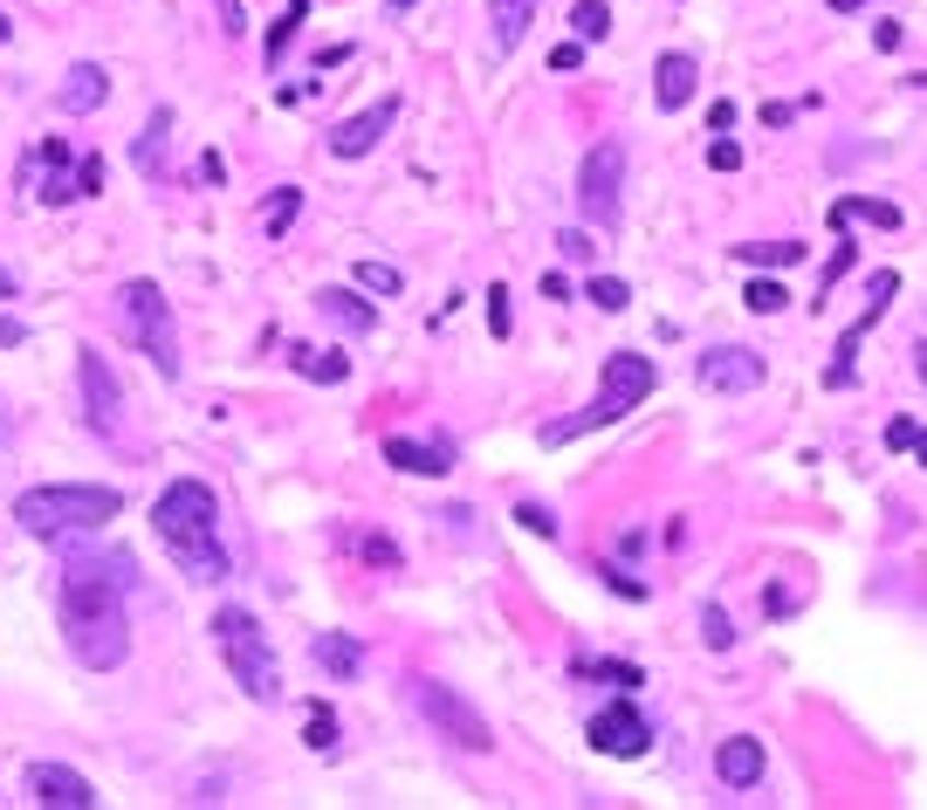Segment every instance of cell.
Returning a JSON list of instances; mask_svg holds the SVG:
<instances>
[{"mask_svg":"<svg viewBox=\"0 0 927 810\" xmlns=\"http://www.w3.org/2000/svg\"><path fill=\"white\" fill-rule=\"evenodd\" d=\"M124 591H131V557H117V550H76V557H62L56 612H62V639L76 652V666H90V673L124 666V652H131Z\"/></svg>","mask_w":927,"mask_h":810,"instance_id":"obj_1","label":"cell"},{"mask_svg":"<svg viewBox=\"0 0 927 810\" xmlns=\"http://www.w3.org/2000/svg\"><path fill=\"white\" fill-rule=\"evenodd\" d=\"M151 529H159L165 543V557L186 570L193 584H220L227 578V550H220V502H214V488L193 481V475H179L165 481V494L151 502Z\"/></svg>","mask_w":927,"mask_h":810,"instance_id":"obj_2","label":"cell"},{"mask_svg":"<svg viewBox=\"0 0 927 810\" xmlns=\"http://www.w3.org/2000/svg\"><path fill=\"white\" fill-rule=\"evenodd\" d=\"M124 509L117 488H90V481H48V488H28L14 502V522L28 529L35 543H69V536H90L103 529Z\"/></svg>","mask_w":927,"mask_h":810,"instance_id":"obj_3","label":"cell"},{"mask_svg":"<svg viewBox=\"0 0 927 810\" xmlns=\"http://www.w3.org/2000/svg\"><path fill=\"white\" fill-rule=\"evenodd\" d=\"M653 385H660V364H653V357L611 351V357H605V378H598V399H591L584 412H571V420H550V426H543V447H571V440L598 433V426H618L639 399H653Z\"/></svg>","mask_w":927,"mask_h":810,"instance_id":"obj_4","label":"cell"},{"mask_svg":"<svg viewBox=\"0 0 927 810\" xmlns=\"http://www.w3.org/2000/svg\"><path fill=\"white\" fill-rule=\"evenodd\" d=\"M214 646H220V660H227V673L241 681L248 700H282V666H275L268 632H262V618H254V612L220 605V612H214Z\"/></svg>","mask_w":927,"mask_h":810,"instance_id":"obj_5","label":"cell"},{"mask_svg":"<svg viewBox=\"0 0 927 810\" xmlns=\"http://www.w3.org/2000/svg\"><path fill=\"white\" fill-rule=\"evenodd\" d=\"M117 336L159 364V378H179V323H172V303L159 296V282L138 275L117 289Z\"/></svg>","mask_w":927,"mask_h":810,"instance_id":"obj_6","label":"cell"},{"mask_svg":"<svg viewBox=\"0 0 927 810\" xmlns=\"http://www.w3.org/2000/svg\"><path fill=\"white\" fill-rule=\"evenodd\" d=\"M412 708H420V721H426L440 742H454L460 755H488V749H495V728H488V715H481L460 687H447V681H412Z\"/></svg>","mask_w":927,"mask_h":810,"instance_id":"obj_7","label":"cell"},{"mask_svg":"<svg viewBox=\"0 0 927 810\" xmlns=\"http://www.w3.org/2000/svg\"><path fill=\"white\" fill-rule=\"evenodd\" d=\"M618 186H626V145L598 138V145L584 151V166H577V206H584V220L618 227Z\"/></svg>","mask_w":927,"mask_h":810,"instance_id":"obj_8","label":"cell"},{"mask_svg":"<svg viewBox=\"0 0 927 810\" xmlns=\"http://www.w3.org/2000/svg\"><path fill=\"white\" fill-rule=\"evenodd\" d=\"M76 378H83V406H90V433L103 440H124V385L111 372V357H103L96 344L76 351Z\"/></svg>","mask_w":927,"mask_h":810,"instance_id":"obj_9","label":"cell"},{"mask_svg":"<svg viewBox=\"0 0 927 810\" xmlns=\"http://www.w3.org/2000/svg\"><path fill=\"white\" fill-rule=\"evenodd\" d=\"M584 735H591V749H598V755H618V763H632V755H646V749H653V721L639 715L632 700H611V708L591 715Z\"/></svg>","mask_w":927,"mask_h":810,"instance_id":"obj_10","label":"cell"},{"mask_svg":"<svg viewBox=\"0 0 927 810\" xmlns=\"http://www.w3.org/2000/svg\"><path fill=\"white\" fill-rule=\"evenodd\" d=\"M694 378H701V391H756L763 385V357L749 344H714V351H701Z\"/></svg>","mask_w":927,"mask_h":810,"instance_id":"obj_11","label":"cell"},{"mask_svg":"<svg viewBox=\"0 0 927 810\" xmlns=\"http://www.w3.org/2000/svg\"><path fill=\"white\" fill-rule=\"evenodd\" d=\"M28 790H35L42 810H96V803H103V797L90 790V776H76L69 763H35V769H28Z\"/></svg>","mask_w":927,"mask_h":810,"instance_id":"obj_12","label":"cell"},{"mask_svg":"<svg viewBox=\"0 0 927 810\" xmlns=\"http://www.w3.org/2000/svg\"><path fill=\"white\" fill-rule=\"evenodd\" d=\"M893 289H900V275H893V269H880V275H872V303H866V317H859L852 330L838 336V357H832V372H824V385H852V357H859V344H866V330L886 317Z\"/></svg>","mask_w":927,"mask_h":810,"instance_id":"obj_13","label":"cell"},{"mask_svg":"<svg viewBox=\"0 0 927 810\" xmlns=\"http://www.w3.org/2000/svg\"><path fill=\"white\" fill-rule=\"evenodd\" d=\"M392 117H399V96H378L371 111H357V117H344L337 130H330V151H337V159H365L385 130H392Z\"/></svg>","mask_w":927,"mask_h":810,"instance_id":"obj_14","label":"cell"},{"mask_svg":"<svg viewBox=\"0 0 927 810\" xmlns=\"http://www.w3.org/2000/svg\"><path fill=\"white\" fill-rule=\"evenodd\" d=\"M385 460H392L399 475H447V467H454V447H447V440H412V433H392V440H385Z\"/></svg>","mask_w":927,"mask_h":810,"instance_id":"obj_15","label":"cell"},{"mask_svg":"<svg viewBox=\"0 0 927 810\" xmlns=\"http://www.w3.org/2000/svg\"><path fill=\"white\" fill-rule=\"evenodd\" d=\"M714 776L729 783V790H756L763 783V742L756 735H729L714 749Z\"/></svg>","mask_w":927,"mask_h":810,"instance_id":"obj_16","label":"cell"},{"mask_svg":"<svg viewBox=\"0 0 927 810\" xmlns=\"http://www.w3.org/2000/svg\"><path fill=\"white\" fill-rule=\"evenodd\" d=\"M694 83H701V62L680 56V48H666L660 69H653V96H660V111H680V103H694Z\"/></svg>","mask_w":927,"mask_h":810,"instance_id":"obj_17","label":"cell"},{"mask_svg":"<svg viewBox=\"0 0 927 810\" xmlns=\"http://www.w3.org/2000/svg\"><path fill=\"white\" fill-rule=\"evenodd\" d=\"M103 96H111V69H103V62H76L62 76V90H56V103H62L69 117H90Z\"/></svg>","mask_w":927,"mask_h":810,"instance_id":"obj_18","label":"cell"},{"mask_svg":"<svg viewBox=\"0 0 927 810\" xmlns=\"http://www.w3.org/2000/svg\"><path fill=\"white\" fill-rule=\"evenodd\" d=\"M317 309H323V317L337 323L344 336H365V330H378V303H365L357 289H323V296H317Z\"/></svg>","mask_w":927,"mask_h":810,"instance_id":"obj_19","label":"cell"},{"mask_svg":"<svg viewBox=\"0 0 927 810\" xmlns=\"http://www.w3.org/2000/svg\"><path fill=\"white\" fill-rule=\"evenodd\" d=\"M536 8H543V0H488V28H495V56H508V48L536 28Z\"/></svg>","mask_w":927,"mask_h":810,"instance_id":"obj_20","label":"cell"},{"mask_svg":"<svg viewBox=\"0 0 927 810\" xmlns=\"http://www.w3.org/2000/svg\"><path fill=\"white\" fill-rule=\"evenodd\" d=\"M309 652H317V666L330 673V681H357V666H365V646H357L351 632H323Z\"/></svg>","mask_w":927,"mask_h":810,"instance_id":"obj_21","label":"cell"},{"mask_svg":"<svg viewBox=\"0 0 927 810\" xmlns=\"http://www.w3.org/2000/svg\"><path fill=\"white\" fill-rule=\"evenodd\" d=\"M165 138H172V111H151L145 130H138V145H131V166H138L145 179H159V166H165Z\"/></svg>","mask_w":927,"mask_h":810,"instance_id":"obj_22","label":"cell"},{"mask_svg":"<svg viewBox=\"0 0 927 810\" xmlns=\"http://www.w3.org/2000/svg\"><path fill=\"white\" fill-rule=\"evenodd\" d=\"M289 357H296V372H302V378H317V385H344V378H351V357H344V351H317V344H296Z\"/></svg>","mask_w":927,"mask_h":810,"instance_id":"obj_23","label":"cell"},{"mask_svg":"<svg viewBox=\"0 0 927 810\" xmlns=\"http://www.w3.org/2000/svg\"><path fill=\"white\" fill-rule=\"evenodd\" d=\"M852 220H872V227H900V206H893V199H832V227L845 233Z\"/></svg>","mask_w":927,"mask_h":810,"instance_id":"obj_24","label":"cell"},{"mask_svg":"<svg viewBox=\"0 0 927 810\" xmlns=\"http://www.w3.org/2000/svg\"><path fill=\"white\" fill-rule=\"evenodd\" d=\"M735 261H749V269H797L804 241H749V248H735Z\"/></svg>","mask_w":927,"mask_h":810,"instance_id":"obj_25","label":"cell"},{"mask_svg":"<svg viewBox=\"0 0 927 810\" xmlns=\"http://www.w3.org/2000/svg\"><path fill=\"white\" fill-rule=\"evenodd\" d=\"M571 673H577V681H618V687H646V673H639L632 660H591V652H584V660H571Z\"/></svg>","mask_w":927,"mask_h":810,"instance_id":"obj_26","label":"cell"},{"mask_svg":"<svg viewBox=\"0 0 927 810\" xmlns=\"http://www.w3.org/2000/svg\"><path fill=\"white\" fill-rule=\"evenodd\" d=\"M302 14H309V0H289V14H282L275 28H268V42H262V56H268V62L289 56V42H296V28H302Z\"/></svg>","mask_w":927,"mask_h":810,"instance_id":"obj_27","label":"cell"},{"mask_svg":"<svg viewBox=\"0 0 927 810\" xmlns=\"http://www.w3.org/2000/svg\"><path fill=\"white\" fill-rule=\"evenodd\" d=\"M571 28H577V42H605V35H611V8H605V0H577V8H571Z\"/></svg>","mask_w":927,"mask_h":810,"instance_id":"obj_28","label":"cell"},{"mask_svg":"<svg viewBox=\"0 0 927 810\" xmlns=\"http://www.w3.org/2000/svg\"><path fill=\"white\" fill-rule=\"evenodd\" d=\"M357 289H365V296H399L405 275L392 269V261H357Z\"/></svg>","mask_w":927,"mask_h":810,"instance_id":"obj_29","label":"cell"},{"mask_svg":"<svg viewBox=\"0 0 927 810\" xmlns=\"http://www.w3.org/2000/svg\"><path fill=\"white\" fill-rule=\"evenodd\" d=\"M296 206H302V186H275V199H268V214H262V227H268V241H282V233H289V220H296Z\"/></svg>","mask_w":927,"mask_h":810,"instance_id":"obj_30","label":"cell"},{"mask_svg":"<svg viewBox=\"0 0 927 810\" xmlns=\"http://www.w3.org/2000/svg\"><path fill=\"white\" fill-rule=\"evenodd\" d=\"M302 742L317 749V755H330V749H337V715H330L323 700H317V708H309V721H302Z\"/></svg>","mask_w":927,"mask_h":810,"instance_id":"obj_31","label":"cell"},{"mask_svg":"<svg viewBox=\"0 0 927 810\" xmlns=\"http://www.w3.org/2000/svg\"><path fill=\"white\" fill-rule=\"evenodd\" d=\"M584 296L598 303V309H611V317H618V309L632 303V289H626V282H618V275H591V289H584Z\"/></svg>","mask_w":927,"mask_h":810,"instance_id":"obj_32","label":"cell"},{"mask_svg":"<svg viewBox=\"0 0 927 810\" xmlns=\"http://www.w3.org/2000/svg\"><path fill=\"white\" fill-rule=\"evenodd\" d=\"M742 303H749V309H756V317H777V309H783L790 296H783V289H777V282H769V275H756V282H749V289H742Z\"/></svg>","mask_w":927,"mask_h":810,"instance_id":"obj_33","label":"cell"},{"mask_svg":"<svg viewBox=\"0 0 927 810\" xmlns=\"http://www.w3.org/2000/svg\"><path fill=\"white\" fill-rule=\"evenodd\" d=\"M701 639H708L714 652H729V646H735V625H729V612H721V605H708V612H701Z\"/></svg>","mask_w":927,"mask_h":810,"instance_id":"obj_34","label":"cell"},{"mask_svg":"<svg viewBox=\"0 0 927 810\" xmlns=\"http://www.w3.org/2000/svg\"><path fill=\"white\" fill-rule=\"evenodd\" d=\"M557 248H563V261H598V241H591L584 227H563V233H557Z\"/></svg>","mask_w":927,"mask_h":810,"instance_id":"obj_35","label":"cell"},{"mask_svg":"<svg viewBox=\"0 0 927 810\" xmlns=\"http://www.w3.org/2000/svg\"><path fill=\"white\" fill-rule=\"evenodd\" d=\"M515 522H523L529 536H543V543L557 536V515H550V509H536V502H523V509H515Z\"/></svg>","mask_w":927,"mask_h":810,"instance_id":"obj_36","label":"cell"},{"mask_svg":"<svg viewBox=\"0 0 927 810\" xmlns=\"http://www.w3.org/2000/svg\"><path fill=\"white\" fill-rule=\"evenodd\" d=\"M76 193H83V199L103 193V159H76Z\"/></svg>","mask_w":927,"mask_h":810,"instance_id":"obj_37","label":"cell"},{"mask_svg":"<svg viewBox=\"0 0 927 810\" xmlns=\"http://www.w3.org/2000/svg\"><path fill=\"white\" fill-rule=\"evenodd\" d=\"M708 166H714V172H735V166H742V145H735V138H714V145H708Z\"/></svg>","mask_w":927,"mask_h":810,"instance_id":"obj_38","label":"cell"},{"mask_svg":"<svg viewBox=\"0 0 927 810\" xmlns=\"http://www.w3.org/2000/svg\"><path fill=\"white\" fill-rule=\"evenodd\" d=\"M488 330H495V336H508V289H502V282L488 289Z\"/></svg>","mask_w":927,"mask_h":810,"instance_id":"obj_39","label":"cell"},{"mask_svg":"<svg viewBox=\"0 0 927 810\" xmlns=\"http://www.w3.org/2000/svg\"><path fill=\"white\" fill-rule=\"evenodd\" d=\"M914 440H920V426H914V420H893V426H886V447H893V454H907Z\"/></svg>","mask_w":927,"mask_h":810,"instance_id":"obj_40","label":"cell"},{"mask_svg":"<svg viewBox=\"0 0 927 810\" xmlns=\"http://www.w3.org/2000/svg\"><path fill=\"white\" fill-rule=\"evenodd\" d=\"M598 578H605L618 597H646V584H639V578H626V570H598Z\"/></svg>","mask_w":927,"mask_h":810,"instance_id":"obj_41","label":"cell"},{"mask_svg":"<svg viewBox=\"0 0 927 810\" xmlns=\"http://www.w3.org/2000/svg\"><path fill=\"white\" fill-rule=\"evenodd\" d=\"M900 42H907V28H900V21H880V28H872V48H886V56H893Z\"/></svg>","mask_w":927,"mask_h":810,"instance_id":"obj_42","label":"cell"},{"mask_svg":"<svg viewBox=\"0 0 927 810\" xmlns=\"http://www.w3.org/2000/svg\"><path fill=\"white\" fill-rule=\"evenodd\" d=\"M14 344H28V323H14V317H0V351H14Z\"/></svg>","mask_w":927,"mask_h":810,"instance_id":"obj_43","label":"cell"},{"mask_svg":"<svg viewBox=\"0 0 927 810\" xmlns=\"http://www.w3.org/2000/svg\"><path fill=\"white\" fill-rule=\"evenodd\" d=\"M577 62H584V42H563L557 56H550V69H577Z\"/></svg>","mask_w":927,"mask_h":810,"instance_id":"obj_44","label":"cell"},{"mask_svg":"<svg viewBox=\"0 0 927 810\" xmlns=\"http://www.w3.org/2000/svg\"><path fill=\"white\" fill-rule=\"evenodd\" d=\"M220 21H227V35H241V0H220Z\"/></svg>","mask_w":927,"mask_h":810,"instance_id":"obj_45","label":"cell"},{"mask_svg":"<svg viewBox=\"0 0 927 810\" xmlns=\"http://www.w3.org/2000/svg\"><path fill=\"white\" fill-rule=\"evenodd\" d=\"M914 372H920V385H927V336L914 344Z\"/></svg>","mask_w":927,"mask_h":810,"instance_id":"obj_46","label":"cell"},{"mask_svg":"<svg viewBox=\"0 0 927 810\" xmlns=\"http://www.w3.org/2000/svg\"><path fill=\"white\" fill-rule=\"evenodd\" d=\"M852 8H866V0H832V14H852Z\"/></svg>","mask_w":927,"mask_h":810,"instance_id":"obj_47","label":"cell"},{"mask_svg":"<svg viewBox=\"0 0 927 810\" xmlns=\"http://www.w3.org/2000/svg\"><path fill=\"white\" fill-rule=\"evenodd\" d=\"M8 296H14V275H8V269H0V303H8Z\"/></svg>","mask_w":927,"mask_h":810,"instance_id":"obj_48","label":"cell"},{"mask_svg":"<svg viewBox=\"0 0 927 810\" xmlns=\"http://www.w3.org/2000/svg\"><path fill=\"white\" fill-rule=\"evenodd\" d=\"M914 460H920V467H927V433H920V440H914Z\"/></svg>","mask_w":927,"mask_h":810,"instance_id":"obj_49","label":"cell"},{"mask_svg":"<svg viewBox=\"0 0 927 810\" xmlns=\"http://www.w3.org/2000/svg\"><path fill=\"white\" fill-rule=\"evenodd\" d=\"M405 8H412V0H392V14H405Z\"/></svg>","mask_w":927,"mask_h":810,"instance_id":"obj_50","label":"cell"},{"mask_svg":"<svg viewBox=\"0 0 927 810\" xmlns=\"http://www.w3.org/2000/svg\"><path fill=\"white\" fill-rule=\"evenodd\" d=\"M0 42H8V14H0Z\"/></svg>","mask_w":927,"mask_h":810,"instance_id":"obj_51","label":"cell"},{"mask_svg":"<svg viewBox=\"0 0 927 810\" xmlns=\"http://www.w3.org/2000/svg\"><path fill=\"white\" fill-rule=\"evenodd\" d=\"M914 83H920V90H927V69H920V76H914Z\"/></svg>","mask_w":927,"mask_h":810,"instance_id":"obj_52","label":"cell"}]
</instances>
